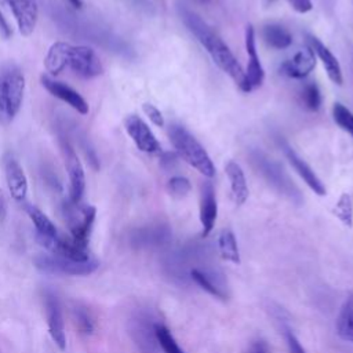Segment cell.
<instances>
[{
    "label": "cell",
    "instance_id": "10",
    "mask_svg": "<svg viewBox=\"0 0 353 353\" xmlns=\"http://www.w3.org/2000/svg\"><path fill=\"white\" fill-rule=\"evenodd\" d=\"M41 85L55 98L61 99L62 102H65L66 105H69L72 109H74L77 113L80 114H87L90 108L87 101L72 87H69L68 84L52 79V76L50 74H43L40 77Z\"/></svg>",
    "mask_w": 353,
    "mask_h": 353
},
{
    "label": "cell",
    "instance_id": "22",
    "mask_svg": "<svg viewBox=\"0 0 353 353\" xmlns=\"http://www.w3.org/2000/svg\"><path fill=\"white\" fill-rule=\"evenodd\" d=\"M26 212L36 228V237L55 239L58 236L55 225L41 210L34 205H26Z\"/></svg>",
    "mask_w": 353,
    "mask_h": 353
},
{
    "label": "cell",
    "instance_id": "6",
    "mask_svg": "<svg viewBox=\"0 0 353 353\" xmlns=\"http://www.w3.org/2000/svg\"><path fill=\"white\" fill-rule=\"evenodd\" d=\"M95 207L84 205L81 203L73 204L68 201L65 204V216L69 225L70 237L74 243L87 248L90 232L95 219Z\"/></svg>",
    "mask_w": 353,
    "mask_h": 353
},
{
    "label": "cell",
    "instance_id": "27",
    "mask_svg": "<svg viewBox=\"0 0 353 353\" xmlns=\"http://www.w3.org/2000/svg\"><path fill=\"white\" fill-rule=\"evenodd\" d=\"M334 121L349 135L353 137V113L341 102H335L332 106Z\"/></svg>",
    "mask_w": 353,
    "mask_h": 353
},
{
    "label": "cell",
    "instance_id": "11",
    "mask_svg": "<svg viewBox=\"0 0 353 353\" xmlns=\"http://www.w3.org/2000/svg\"><path fill=\"white\" fill-rule=\"evenodd\" d=\"M1 165L4 170L7 188L12 196V199L17 201H23L26 197V193H28V179H26L22 165L11 153L3 154Z\"/></svg>",
    "mask_w": 353,
    "mask_h": 353
},
{
    "label": "cell",
    "instance_id": "24",
    "mask_svg": "<svg viewBox=\"0 0 353 353\" xmlns=\"http://www.w3.org/2000/svg\"><path fill=\"white\" fill-rule=\"evenodd\" d=\"M153 332H154V336H156L157 343L160 345V347L163 349L164 353H185V352L178 346L175 338H174L172 334L168 331V328L164 327L163 324H154Z\"/></svg>",
    "mask_w": 353,
    "mask_h": 353
},
{
    "label": "cell",
    "instance_id": "16",
    "mask_svg": "<svg viewBox=\"0 0 353 353\" xmlns=\"http://www.w3.org/2000/svg\"><path fill=\"white\" fill-rule=\"evenodd\" d=\"M316 66V57L313 50L306 46L301 48L292 58L285 61L281 66L280 70L292 79H303L306 77Z\"/></svg>",
    "mask_w": 353,
    "mask_h": 353
},
{
    "label": "cell",
    "instance_id": "34",
    "mask_svg": "<svg viewBox=\"0 0 353 353\" xmlns=\"http://www.w3.org/2000/svg\"><path fill=\"white\" fill-rule=\"evenodd\" d=\"M287 1L299 14H306L313 8L312 0H287Z\"/></svg>",
    "mask_w": 353,
    "mask_h": 353
},
{
    "label": "cell",
    "instance_id": "31",
    "mask_svg": "<svg viewBox=\"0 0 353 353\" xmlns=\"http://www.w3.org/2000/svg\"><path fill=\"white\" fill-rule=\"evenodd\" d=\"M142 110L143 113L149 117V120L157 125V127H163L164 125V117L161 114V112L152 103H143L142 105Z\"/></svg>",
    "mask_w": 353,
    "mask_h": 353
},
{
    "label": "cell",
    "instance_id": "12",
    "mask_svg": "<svg viewBox=\"0 0 353 353\" xmlns=\"http://www.w3.org/2000/svg\"><path fill=\"white\" fill-rule=\"evenodd\" d=\"M11 6L18 30L22 36H30L36 28L39 18V7L36 0H7Z\"/></svg>",
    "mask_w": 353,
    "mask_h": 353
},
{
    "label": "cell",
    "instance_id": "18",
    "mask_svg": "<svg viewBox=\"0 0 353 353\" xmlns=\"http://www.w3.org/2000/svg\"><path fill=\"white\" fill-rule=\"evenodd\" d=\"M307 41H309V47L313 50V52L320 58L325 72H327V76L328 79L341 85L342 81H343V77H342V70H341V65L338 62V59L335 58V55L314 36L312 34H307Z\"/></svg>",
    "mask_w": 353,
    "mask_h": 353
},
{
    "label": "cell",
    "instance_id": "39",
    "mask_svg": "<svg viewBox=\"0 0 353 353\" xmlns=\"http://www.w3.org/2000/svg\"><path fill=\"white\" fill-rule=\"evenodd\" d=\"M6 1H7V0H0V3H6Z\"/></svg>",
    "mask_w": 353,
    "mask_h": 353
},
{
    "label": "cell",
    "instance_id": "5",
    "mask_svg": "<svg viewBox=\"0 0 353 353\" xmlns=\"http://www.w3.org/2000/svg\"><path fill=\"white\" fill-rule=\"evenodd\" d=\"M250 159L254 168L265 178V181L273 189H276L279 193H281L291 201H295V203L302 201L299 189L296 188L294 181L290 178V175L284 171L280 163L274 161L273 159L266 156L263 152L256 149L250 153Z\"/></svg>",
    "mask_w": 353,
    "mask_h": 353
},
{
    "label": "cell",
    "instance_id": "30",
    "mask_svg": "<svg viewBox=\"0 0 353 353\" xmlns=\"http://www.w3.org/2000/svg\"><path fill=\"white\" fill-rule=\"evenodd\" d=\"M74 319H76V324L79 327V330L83 334H92L95 324L94 320L90 314V312L87 310V307H76L74 309Z\"/></svg>",
    "mask_w": 353,
    "mask_h": 353
},
{
    "label": "cell",
    "instance_id": "15",
    "mask_svg": "<svg viewBox=\"0 0 353 353\" xmlns=\"http://www.w3.org/2000/svg\"><path fill=\"white\" fill-rule=\"evenodd\" d=\"M245 51L248 54V63L245 70V79L250 85V88L261 87L265 79V72L261 65L259 57L256 54V46H255V30L252 25H247L245 28Z\"/></svg>",
    "mask_w": 353,
    "mask_h": 353
},
{
    "label": "cell",
    "instance_id": "13",
    "mask_svg": "<svg viewBox=\"0 0 353 353\" xmlns=\"http://www.w3.org/2000/svg\"><path fill=\"white\" fill-rule=\"evenodd\" d=\"M280 146L287 157V160L290 161V164L292 165V168L298 172V175L305 181V183L319 196H325L327 190L325 186L323 185V182L320 181V178L314 174V171L309 167V164L306 161H303L296 152L284 141L280 142Z\"/></svg>",
    "mask_w": 353,
    "mask_h": 353
},
{
    "label": "cell",
    "instance_id": "37",
    "mask_svg": "<svg viewBox=\"0 0 353 353\" xmlns=\"http://www.w3.org/2000/svg\"><path fill=\"white\" fill-rule=\"evenodd\" d=\"M6 214H7V201H6L3 190L0 189V219H4Z\"/></svg>",
    "mask_w": 353,
    "mask_h": 353
},
{
    "label": "cell",
    "instance_id": "23",
    "mask_svg": "<svg viewBox=\"0 0 353 353\" xmlns=\"http://www.w3.org/2000/svg\"><path fill=\"white\" fill-rule=\"evenodd\" d=\"M218 250L221 254V258L232 262L234 265H239L240 261V252L237 247V240L232 230L223 229L218 236Z\"/></svg>",
    "mask_w": 353,
    "mask_h": 353
},
{
    "label": "cell",
    "instance_id": "20",
    "mask_svg": "<svg viewBox=\"0 0 353 353\" xmlns=\"http://www.w3.org/2000/svg\"><path fill=\"white\" fill-rule=\"evenodd\" d=\"M335 330L341 339L353 342V292L342 303L335 321Z\"/></svg>",
    "mask_w": 353,
    "mask_h": 353
},
{
    "label": "cell",
    "instance_id": "19",
    "mask_svg": "<svg viewBox=\"0 0 353 353\" xmlns=\"http://www.w3.org/2000/svg\"><path fill=\"white\" fill-rule=\"evenodd\" d=\"M225 172L230 182V189H232V196L234 203L237 205L244 204L248 199L250 192H248V186H247L245 176L241 167L236 161L230 160L225 165Z\"/></svg>",
    "mask_w": 353,
    "mask_h": 353
},
{
    "label": "cell",
    "instance_id": "17",
    "mask_svg": "<svg viewBox=\"0 0 353 353\" xmlns=\"http://www.w3.org/2000/svg\"><path fill=\"white\" fill-rule=\"evenodd\" d=\"M46 313H47V323L48 330L52 341L61 350L66 347V336H65V325L61 305L55 295L48 294L46 296Z\"/></svg>",
    "mask_w": 353,
    "mask_h": 353
},
{
    "label": "cell",
    "instance_id": "25",
    "mask_svg": "<svg viewBox=\"0 0 353 353\" xmlns=\"http://www.w3.org/2000/svg\"><path fill=\"white\" fill-rule=\"evenodd\" d=\"M334 215L347 228L353 226V201L347 193H342L332 210Z\"/></svg>",
    "mask_w": 353,
    "mask_h": 353
},
{
    "label": "cell",
    "instance_id": "36",
    "mask_svg": "<svg viewBox=\"0 0 353 353\" xmlns=\"http://www.w3.org/2000/svg\"><path fill=\"white\" fill-rule=\"evenodd\" d=\"M0 33L4 36V39H10L11 34H12V30H11V26L8 25L6 17L3 15V12L0 11Z\"/></svg>",
    "mask_w": 353,
    "mask_h": 353
},
{
    "label": "cell",
    "instance_id": "33",
    "mask_svg": "<svg viewBox=\"0 0 353 353\" xmlns=\"http://www.w3.org/2000/svg\"><path fill=\"white\" fill-rule=\"evenodd\" d=\"M285 341H287V346H288L290 353H306L305 349L302 347L301 342L298 341V338L290 330L285 331Z\"/></svg>",
    "mask_w": 353,
    "mask_h": 353
},
{
    "label": "cell",
    "instance_id": "28",
    "mask_svg": "<svg viewBox=\"0 0 353 353\" xmlns=\"http://www.w3.org/2000/svg\"><path fill=\"white\" fill-rule=\"evenodd\" d=\"M190 277L192 280L204 291H207L210 295L219 298V299H225V294L208 279V276L205 273H203L199 269H192L190 270Z\"/></svg>",
    "mask_w": 353,
    "mask_h": 353
},
{
    "label": "cell",
    "instance_id": "2",
    "mask_svg": "<svg viewBox=\"0 0 353 353\" xmlns=\"http://www.w3.org/2000/svg\"><path fill=\"white\" fill-rule=\"evenodd\" d=\"M44 68L50 76H57L70 69L76 76L94 79L102 74L103 66L95 51L87 46H73L66 41H55L44 58Z\"/></svg>",
    "mask_w": 353,
    "mask_h": 353
},
{
    "label": "cell",
    "instance_id": "9",
    "mask_svg": "<svg viewBox=\"0 0 353 353\" xmlns=\"http://www.w3.org/2000/svg\"><path fill=\"white\" fill-rule=\"evenodd\" d=\"M124 128L135 146L148 154L161 153V146L148 124L137 114H130L124 120Z\"/></svg>",
    "mask_w": 353,
    "mask_h": 353
},
{
    "label": "cell",
    "instance_id": "32",
    "mask_svg": "<svg viewBox=\"0 0 353 353\" xmlns=\"http://www.w3.org/2000/svg\"><path fill=\"white\" fill-rule=\"evenodd\" d=\"M178 160H179V156L176 154V152H164L160 156V165L165 171H168V170H172L176 167Z\"/></svg>",
    "mask_w": 353,
    "mask_h": 353
},
{
    "label": "cell",
    "instance_id": "3",
    "mask_svg": "<svg viewBox=\"0 0 353 353\" xmlns=\"http://www.w3.org/2000/svg\"><path fill=\"white\" fill-rule=\"evenodd\" d=\"M25 94V76L22 69L12 63L0 68V123L8 124L18 114Z\"/></svg>",
    "mask_w": 353,
    "mask_h": 353
},
{
    "label": "cell",
    "instance_id": "7",
    "mask_svg": "<svg viewBox=\"0 0 353 353\" xmlns=\"http://www.w3.org/2000/svg\"><path fill=\"white\" fill-rule=\"evenodd\" d=\"M34 265L46 272V273H57V274H70V276H87L97 270L98 261L88 259V261H72L58 255H47L40 254L34 258Z\"/></svg>",
    "mask_w": 353,
    "mask_h": 353
},
{
    "label": "cell",
    "instance_id": "38",
    "mask_svg": "<svg viewBox=\"0 0 353 353\" xmlns=\"http://www.w3.org/2000/svg\"><path fill=\"white\" fill-rule=\"evenodd\" d=\"M73 8H76V10H79V8H81L83 7V1L81 0H66Z\"/></svg>",
    "mask_w": 353,
    "mask_h": 353
},
{
    "label": "cell",
    "instance_id": "8",
    "mask_svg": "<svg viewBox=\"0 0 353 353\" xmlns=\"http://www.w3.org/2000/svg\"><path fill=\"white\" fill-rule=\"evenodd\" d=\"M61 148H62L65 167L69 176V200L68 201L77 204L81 201V197L85 189L84 168L76 150L73 149V146L66 138H61Z\"/></svg>",
    "mask_w": 353,
    "mask_h": 353
},
{
    "label": "cell",
    "instance_id": "14",
    "mask_svg": "<svg viewBox=\"0 0 353 353\" xmlns=\"http://www.w3.org/2000/svg\"><path fill=\"white\" fill-rule=\"evenodd\" d=\"M218 215V204L215 197V189L211 182H204L201 185L200 194V223H201V237H207L214 229Z\"/></svg>",
    "mask_w": 353,
    "mask_h": 353
},
{
    "label": "cell",
    "instance_id": "26",
    "mask_svg": "<svg viewBox=\"0 0 353 353\" xmlns=\"http://www.w3.org/2000/svg\"><path fill=\"white\" fill-rule=\"evenodd\" d=\"M301 101L307 110L316 112L321 105V92L314 83H307L301 90Z\"/></svg>",
    "mask_w": 353,
    "mask_h": 353
},
{
    "label": "cell",
    "instance_id": "21",
    "mask_svg": "<svg viewBox=\"0 0 353 353\" xmlns=\"http://www.w3.org/2000/svg\"><path fill=\"white\" fill-rule=\"evenodd\" d=\"M261 36L265 44L274 50L288 48L292 43V36L290 34V32L277 23L263 25L261 29Z\"/></svg>",
    "mask_w": 353,
    "mask_h": 353
},
{
    "label": "cell",
    "instance_id": "29",
    "mask_svg": "<svg viewBox=\"0 0 353 353\" xmlns=\"http://www.w3.org/2000/svg\"><path fill=\"white\" fill-rule=\"evenodd\" d=\"M167 189H168V192H170V194H171L172 197H175V199H182V197L188 196V193H189L190 189H192V185H190V182H189L188 178L176 175V176L170 178V181H168V183H167Z\"/></svg>",
    "mask_w": 353,
    "mask_h": 353
},
{
    "label": "cell",
    "instance_id": "4",
    "mask_svg": "<svg viewBox=\"0 0 353 353\" xmlns=\"http://www.w3.org/2000/svg\"><path fill=\"white\" fill-rule=\"evenodd\" d=\"M170 141L176 154L185 160L189 165L196 168L201 175L212 178L215 175V167L211 157L201 146V143L182 125L172 124L168 128Z\"/></svg>",
    "mask_w": 353,
    "mask_h": 353
},
{
    "label": "cell",
    "instance_id": "35",
    "mask_svg": "<svg viewBox=\"0 0 353 353\" xmlns=\"http://www.w3.org/2000/svg\"><path fill=\"white\" fill-rule=\"evenodd\" d=\"M248 353H269V346L265 341H255L250 345Z\"/></svg>",
    "mask_w": 353,
    "mask_h": 353
},
{
    "label": "cell",
    "instance_id": "1",
    "mask_svg": "<svg viewBox=\"0 0 353 353\" xmlns=\"http://www.w3.org/2000/svg\"><path fill=\"white\" fill-rule=\"evenodd\" d=\"M178 12L181 15V19L186 25V28L194 34V37L199 40V43L207 50L212 61L216 63V66L225 72L234 84L243 91L250 92L251 88L245 79V72L243 70L241 65L233 55V52L229 50V47L223 43V40L192 10L178 6Z\"/></svg>",
    "mask_w": 353,
    "mask_h": 353
}]
</instances>
